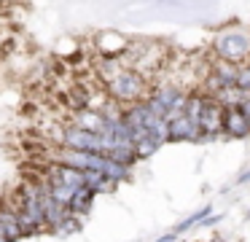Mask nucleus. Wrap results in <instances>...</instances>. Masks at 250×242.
<instances>
[{"instance_id": "obj_18", "label": "nucleus", "mask_w": 250, "mask_h": 242, "mask_svg": "<svg viewBox=\"0 0 250 242\" xmlns=\"http://www.w3.org/2000/svg\"><path fill=\"white\" fill-rule=\"evenodd\" d=\"M11 3H14V0H11Z\"/></svg>"}, {"instance_id": "obj_13", "label": "nucleus", "mask_w": 250, "mask_h": 242, "mask_svg": "<svg viewBox=\"0 0 250 242\" xmlns=\"http://www.w3.org/2000/svg\"><path fill=\"white\" fill-rule=\"evenodd\" d=\"M83 186H86L89 191H94V194H108V191L116 188V183L108 180L100 170H89V172H83Z\"/></svg>"}, {"instance_id": "obj_4", "label": "nucleus", "mask_w": 250, "mask_h": 242, "mask_svg": "<svg viewBox=\"0 0 250 242\" xmlns=\"http://www.w3.org/2000/svg\"><path fill=\"white\" fill-rule=\"evenodd\" d=\"M167 140H172V143H186V140L196 143V140H202V129L186 113H175V116L167 118Z\"/></svg>"}, {"instance_id": "obj_10", "label": "nucleus", "mask_w": 250, "mask_h": 242, "mask_svg": "<svg viewBox=\"0 0 250 242\" xmlns=\"http://www.w3.org/2000/svg\"><path fill=\"white\" fill-rule=\"evenodd\" d=\"M76 127L86 129V132H103L105 129V118L100 110H92V108H83V110H78L76 116H73V121Z\"/></svg>"}, {"instance_id": "obj_16", "label": "nucleus", "mask_w": 250, "mask_h": 242, "mask_svg": "<svg viewBox=\"0 0 250 242\" xmlns=\"http://www.w3.org/2000/svg\"><path fill=\"white\" fill-rule=\"evenodd\" d=\"M239 108H242V113L250 118V94H248V91H245V97H242V102H239Z\"/></svg>"}, {"instance_id": "obj_17", "label": "nucleus", "mask_w": 250, "mask_h": 242, "mask_svg": "<svg viewBox=\"0 0 250 242\" xmlns=\"http://www.w3.org/2000/svg\"><path fill=\"white\" fill-rule=\"evenodd\" d=\"M156 242H178V234H175V231L172 234H164V237H159Z\"/></svg>"}, {"instance_id": "obj_11", "label": "nucleus", "mask_w": 250, "mask_h": 242, "mask_svg": "<svg viewBox=\"0 0 250 242\" xmlns=\"http://www.w3.org/2000/svg\"><path fill=\"white\" fill-rule=\"evenodd\" d=\"M210 73L221 81V86H237V75H239V65L237 62H226V59H215L210 67Z\"/></svg>"}, {"instance_id": "obj_9", "label": "nucleus", "mask_w": 250, "mask_h": 242, "mask_svg": "<svg viewBox=\"0 0 250 242\" xmlns=\"http://www.w3.org/2000/svg\"><path fill=\"white\" fill-rule=\"evenodd\" d=\"M94 197H97V194H94V191H89L86 186L76 188V191H73V197H70V202H67V213H70V215H76V218L86 215L89 210H92V204H94Z\"/></svg>"}, {"instance_id": "obj_3", "label": "nucleus", "mask_w": 250, "mask_h": 242, "mask_svg": "<svg viewBox=\"0 0 250 242\" xmlns=\"http://www.w3.org/2000/svg\"><path fill=\"white\" fill-rule=\"evenodd\" d=\"M65 148L76 151H92V154H105V137L100 132H86V129L67 124L65 127Z\"/></svg>"}, {"instance_id": "obj_7", "label": "nucleus", "mask_w": 250, "mask_h": 242, "mask_svg": "<svg viewBox=\"0 0 250 242\" xmlns=\"http://www.w3.org/2000/svg\"><path fill=\"white\" fill-rule=\"evenodd\" d=\"M129 38H124L121 32L105 30L97 35V54L100 57H124V51L129 48Z\"/></svg>"}, {"instance_id": "obj_12", "label": "nucleus", "mask_w": 250, "mask_h": 242, "mask_svg": "<svg viewBox=\"0 0 250 242\" xmlns=\"http://www.w3.org/2000/svg\"><path fill=\"white\" fill-rule=\"evenodd\" d=\"M103 175L119 186L121 180H129V177H132V167H126V164H121V161L105 156V161H103Z\"/></svg>"}, {"instance_id": "obj_6", "label": "nucleus", "mask_w": 250, "mask_h": 242, "mask_svg": "<svg viewBox=\"0 0 250 242\" xmlns=\"http://www.w3.org/2000/svg\"><path fill=\"white\" fill-rule=\"evenodd\" d=\"M221 121H223V105L212 97H207L199 113V129H202V140H212L215 134H221Z\"/></svg>"}, {"instance_id": "obj_14", "label": "nucleus", "mask_w": 250, "mask_h": 242, "mask_svg": "<svg viewBox=\"0 0 250 242\" xmlns=\"http://www.w3.org/2000/svg\"><path fill=\"white\" fill-rule=\"evenodd\" d=\"M207 215H210V204H207V207H202V210H196V213H191V215H188V218H186V220H180V223L175 226V234H183V231L194 229V226L199 223L202 218H207Z\"/></svg>"}, {"instance_id": "obj_1", "label": "nucleus", "mask_w": 250, "mask_h": 242, "mask_svg": "<svg viewBox=\"0 0 250 242\" xmlns=\"http://www.w3.org/2000/svg\"><path fill=\"white\" fill-rule=\"evenodd\" d=\"M105 91H108L110 100H116L119 105H135V102H143L151 97V84L143 73L126 67L116 75L110 84H105Z\"/></svg>"}, {"instance_id": "obj_2", "label": "nucleus", "mask_w": 250, "mask_h": 242, "mask_svg": "<svg viewBox=\"0 0 250 242\" xmlns=\"http://www.w3.org/2000/svg\"><path fill=\"white\" fill-rule=\"evenodd\" d=\"M212 51H215L218 59L242 65L245 59H250V35L248 32H239V30H226L215 38Z\"/></svg>"}, {"instance_id": "obj_5", "label": "nucleus", "mask_w": 250, "mask_h": 242, "mask_svg": "<svg viewBox=\"0 0 250 242\" xmlns=\"http://www.w3.org/2000/svg\"><path fill=\"white\" fill-rule=\"evenodd\" d=\"M221 134L231 140L250 137V118L242 113L239 105H226L223 108V121H221Z\"/></svg>"}, {"instance_id": "obj_15", "label": "nucleus", "mask_w": 250, "mask_h": 242, "mask_svg": "<svg viewBox=\"0 0 250 242\" xmlns=\"http://www.w3.org/2000/svg\"><path fill=\"white\" fill-rule=\"evenodd\" d=\"M237 86L242 91H248L250 94V59L245 65H239V75H237Z\"/></svg>"}, {"instance_id": "obj_8", "label": "nucleus", "mask_w": 250, "mask_h": 242, "mask_svg": "<svg viewBox=\"0 0 250 242\" xmlns=\"http://www.w3.org/2000/svg\"><path fill=\"white\" fill-rule=\"evenodd\" d=\"M0 231L6 234L8 242H19L22 240V226H19V213L17 207H8V204H3L0 207Z\"/></svg>"}]
</instances>
